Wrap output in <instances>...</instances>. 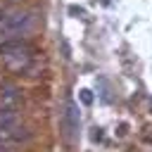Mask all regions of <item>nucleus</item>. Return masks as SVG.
<instances>
[{
  "mask_svg": "<svg viewBox=\"0 0 152 152\" xmlns=\"http://www.w3.org/2000/svg\"><path fill=\"white\" fill-rule=\"evenodd\" d=\"M14 121H17V112L14 109H0V126H14Z\"/></svg>",
  "mask_w": 152,
  "mask_h": 152,
  "instance_id": "obj_5",
  "label": "nucleus"
},
{
  "mask_svg": "<svg viewBox=\"0 0 152 152\" xmlns=\"http://www.w3.org/2000/svg\"><path fill=\"white\" fill-rule=\"evenodd\" d=\"M78 97L83 104H93V93L90 90H78Z\"/></svg>",
  "mask_w": 152,
  "mask_h": 152,
  "instance_id": "obj_6",
  "label": "nucleus"
},
{
  "mask_svg": "<svg viewBox=\"0 0 152 152\" xmlns=\"http://www.w3.org/2000/svg\"><path fill=\"white\" fill-rule=\"evenodd\" d=\"M0 57L12 71H26L33 62V48L24 40H5L0 45Z\"/></svg>",
  "mask_w": 152,
  "mask_h": 152,
  "instance_id": "obj_2",
  "label": "nucleus"
},
{
  "mask_svg": "<svg viewBox=\"0 0 152 152\" xmlns=\"http://www.w3.org/2000/svg\"><path fill=\"white\" fill-rule=\"evenodd\" d=\"M90 138H93V140H102V131H100V128H95V133H93Z\"/></svg>",
  "mask_w": 152,
  "mask_h": 152,
  "instance_id": "obj_7",
  "label": "nucleus"
},
{
  "mask_svg": "<svg viewBox=\"0 0 152 152\" xmlns=\"http://www.w3.org/2000/svg\"><path fill=\"white\" fill-rule=\"evenodd\" d=\"M64 128H66V138L69 140H76L78 138L81 112H78V104L74 100H66V104H64Z\"/></svg>",
  "mask_w": 152,
  "mask_h": 152,
  "instance_id": "obj_3",
  "label": "nucleus"
},
{
  "mask_svg": "<svg viewBox=\"0 0 152 152\" xmlns=\"http://www.w3.org/2000/svg\"><path fill=\"white\" fill-rule=\"evenodd\" d=\"M21 138H28V133H17L14 126H0V145L12 142V140H21Z\"/></svg>",
  "mask_w": 152,
  "mask_h": 152,
  "instance_id": "obj_4",
  "label": "nucleus"
},
{
  "mask_svg": "<svg viewBox=\"0 0 152 152\" xmlns=\"http://www.w3.org/2000/svg\"><path fill=\"white\" fill-rule=\"evenodd\" d=\"M36 24H38L36 12H26V10L2 12V14H0V36L14 40V36H26V33H31V31L36 28Z\"/></svg>",
  "mask_w": 152,
  "mask_h": 152,
  "instance_id": "obj_1",
  "label": "nucleus"
}]
</instances>
